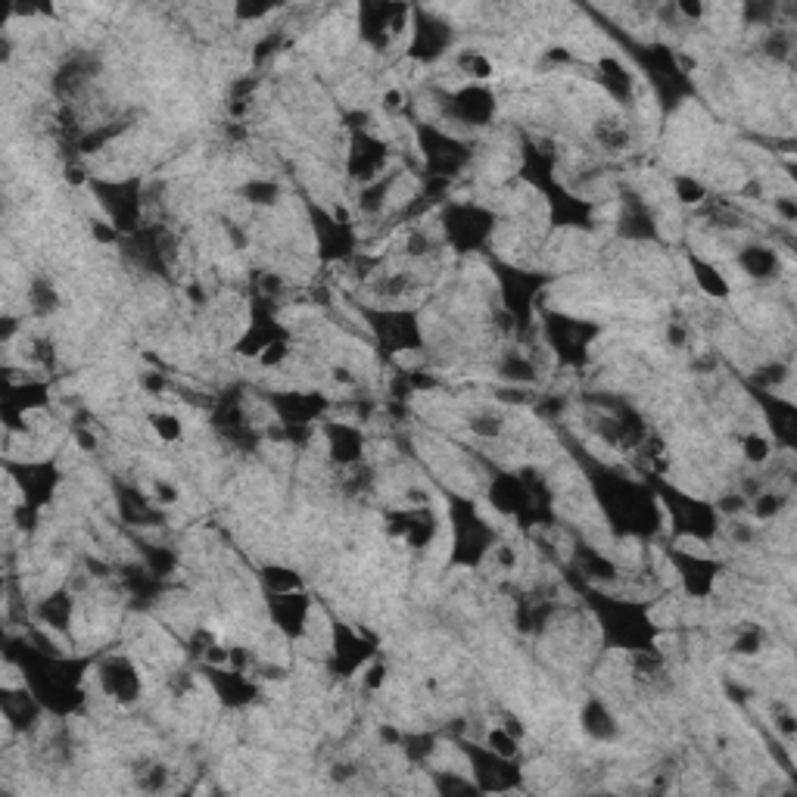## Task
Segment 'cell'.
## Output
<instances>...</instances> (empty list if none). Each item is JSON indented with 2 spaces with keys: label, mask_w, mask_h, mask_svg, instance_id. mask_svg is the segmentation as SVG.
<instances>
[{
  "label": "cell",
  "mask_w": 797,
  "mask_h": 797,
  "mask_svg": "<svg viewBox=\"0 0 797 797\" xmlns=\"http://www.w3.org/2000/svg\"><path fill=\"white\" fill-rule=\"evenodd\" d=\"M598 81H601V88L608 91L617 103H629L632 94H636V75H632L623 66V60H617V57L598 60Z\"/></svg>",
  "instance_id": "cell-25"
},
{
  "label": "cell",
  "mask_w": 797,
  "mask_h": 797,
  "mask_svg": "<svg viewBox=\"0 0 797 797\" xmlns=\"http://www.w3.org/2000/svg\"><path fill=\"white\" fill-rule=\"evenodd\" d=\"M471 430H474L477 436L492 439V436H499V433H502V421H499V418H492V415H480V418H471Z\"/></svg>",
  "instance_id": "cell-42"
},
{
  "label": "cell",
  "mask_w": 797,
  "mask_h": 797,
  "mask_svg": "<svg viewBox=\"0 0 797 797\" xmlns=\"http://www.w3.org/2000/svg\"><path fill=\"white\" fill-rule=\"evenodd\" d=\"M35 617L50 626V629H57V632H66L72 626V617H75V598L69 589H57V592H50L47 598L38 601V608H35Z\"/></svg>",
  "instance_id": "cell-27"
},
{
  "label": "cell",
  "mask_w": 797,
  "mask_h": 797,
  "mask_svg": "<svg viewBox=\"0 0 797 797\" xmlns=\"http://www.w3.org/2000/svg\"><path fill=\"white\" fill-rule=\"evenodd\" d=\"M88 187L100 197L97 203L109 215V225L119 234H134L141 225V178L128 181H109V178H91Z\"/></svg>",
  "instance_id": "cell-7"
},
{
  "label": "cell",
  "mask_w": 797,
  "mask_h": 797,
  "mask_svg": "<svg viewBox=\"0 0 797 797\" xmlns=\"http://www.w3.org/2000/svg\"><path fill=\"white\" fill-rule=\"evenodd\" d=\"M573 561H576V567H580V573L586 576V580H592V583H598V580L601 583H614L617 580V564L611 558H604L598 548H589V545L576 548Z\"/></svg>",
  "instance_id": "cell-30"
},
{
  "label": "cell",
  "mask_w": 797,
  "mask_h": 797,
  "mask_svg": "<svg viewBox=\"0 0 797 797\" xmlns=\"http://www.w3.org/2000/svg\"><path fill=\"white\" fill-rule=\"evenodd\" d=\"M496 231V215L477 203H446L443 206V234L458 256L477 253Z\"/></svg>",
  "instance_id": "cell-5"
},
{
  "label": "cell",
  "mask_w": 797,
  "mask_h": 797,
  "mask_svg": "<svg viewBox=\"0 0 797 797\" xmlns=\"http://www.w3.org/2000/svg\"><path fill=\"white\" fill-rule=\"evenodd\" d=\"M738 265L754 281H773V278H779V271H782L779 253L773 250V246H760V243L745 246V250L738 253Z\"/></svg>",
  "instance_id": "cell-24"
},
{
  "label": "cell",
  "mask_w": 797,
  "mask_h": 797,
  "mask_svg": "<svg viewBox=\"0 0 797 797\" xmlns=\"http://www.w3.org/2000/svg\"><path fill=\"white\" fill-rule=\"evenodd\" d=\"M496 94L483 85H467L455 94L443 97V116L458 122V125H471V128H483L496 119Z\"/></svg>",
  "instance_id": "cell-15"
},
{
  "label": "cell",
  "mask_w": 797,
  "mask_h": 797,
  "mask_svg": "<svg viewBox=\"0 0 797 797\" xmlns=\"http://www.w3.org/2000/svg\"><path fill=\"white\" fill-rule=\"evenodd\" d=\"M240 194L250 200L253 206H271V203H278L281 190H278V184H274V181H250L240 190Z\"/></svg>",
  "instance_id": "cell-39"
},
{
  "label": "cell",
  "mask_w": 797,
  "mask_h": 797,
  "mask_svg": "<svg viewBox=\"0 0 797 797\" xmlns=\"http://www.w3.org/2000/svg\"><path fill=\"white\" fill-rule=\"evenodd\" d=\"M418 144H421V156L427 166V178L452 181L455 175L467 169V162L474 159L471 144L458 141L455 134L436 125H418Z\"/></svg>",
  "instance_id": "cell-6"
},
{
  "label": "cell",
  "mask_w": 797,
  "mask_h": 797,
  "mask_svg": "<svg viewBox=\"0 0 797 797\" xmlns=\"http://www.w3.org/2000/svg\"><path fill=\"white\" fill-rule=\"evenodd\" d=\"M499 377H505L508 383H514V387H530V383H536V377H539V371H536V365L527 359L524 352H508V355H502L499 359Z\"/></svg>",
  "instance_id": "cell-31"
},
{
  "label": "cell",
  "mask_w": 797,
  "mask_h": 797,
  "mask_svg": "<svg viewBox=\"0 0 797 797\" xmlns=\"http://www.w3.org/2000/svg\"><path fill=\"white\" fill-rule=\"evenodd\" d=\"M788 380V365H769V368H763V374H760V383L763 387H779V383H785Z\"/></svg>",
  "instance_id": "cell-45"
},
{
  "label": "cell",
  "mask_w": 797,
  "mask_h": 797,
  "mask_svg": "<svg viewBox=\"0 0 797 797\" xmlns=\"http://www.w3.org/2000/svg\"><path fill=\"white\" fill-rule=\"evenodd\" d=\"M785 505H788V496H785V492H773V489H760L757 496L751 499V508H754V517L757 520H773V517H779Z\"/></svg>",
  "instance_id": "cell-38"
},
{
  "label": "cell",
  "mask_w": 797,
  "mask_h": 797,
  "mask_svg": "<svg viewBox=\"0 0 797 797\" xmlns=\"http://www.w3.org/2000/svg\"><path fill=\"white\" fill-rule=\"evenodd\" d=\"M268 13H271V7H237V16L240 19H262Z\"/></svg>",
  "instance_id": "cell-54"
},
{
  "label": "cell",
  "mask_w": 797,
  "mask_h": 797,
  "mask_svg": "<svg viewBox=\"0 0 797 797\" xmlns=\"http://www.w3.org/2000/svg\"><path fill=\"white\" fill-rule=\"evenodd\" d=\"M327 439V458L340 467H355L365 458V433L346 421H324L321 424Z\"/></svg>",
  "instance_id": "cell-20"
},
{
  "label": "cell",
  "mask_w": 797,
  "mask_h": 797,
  "mask_svg": "<svg viewBox=\"0 0 797 797\" xmlns=\"http://www.w3.org/2000/svg\"><path fill=\"white\" fill-rule=\"evenodd\" d=\"M483 745H486L492 754L508 757V760H517V754H520V735H514L511 729H505L502 723H496L492 729H486Z\"/></svg>",
  "instance_id": "cell-34"
},
{
  "label": "cell",
  "mask_w": 797,
  "mask_h": 797,
  "mask_svg": "<svg viewBox=\"0 0 797 797\" xmlns=\"http://www.w3.org/2000/svg\"><path fill=\"white\" fill-rule=\"evenodd\" d=\"M97 685L100 692L116 704H134L144 692V679L137 673L134 661L125 654H106L97 664Z\"/></svg>",
  "instance_id": "cell-12"
},
{
  "label": "cell",
  "mask_w": 797,
  "mask_h": 797,
  "mask_svg": "<svg viewBox=\"0 0 797 797\" xmlns=\"http://www.w3.org/2000/svg\"><path fill=\"white\" fill-rule=\"evenodd\" d=\"M673 194L682 206H701L707 200V187L692 175H673Z\"/></svg>",
  "instance_id": "cell-37"
},
{
  "label": "cell",
  "mask_w": 797,
  "mask_h": 797,
  "mask_svg": "<svg viewBox=\"0 0 797 797\" xmlns=\"http://www.w3.org/2000/svg\"><path fill=\"white\" fill-rule=\"evenodd\" d=\"M464 757L471 760V779L480 794H499V791H517L524 788V769L517 760L492 754L486 745H474V741H461Z\"/></svg>",
  "instance_id": "cell-8"
},
{
  "label": "cell",
  "mask_w": 797,
  "mask_h": 797,
  "mask_svg": "<svg viewBox=\"0 0 797 797\" xmlns=\"http://www.w3.org/2000/svg\"><path fill=\"white\" fill-rule=\"evenodd\" d=\"M455 66L464 78H474V81H489L492 75H496V63H492L483 50H474V47L461 50L455 57Z\"/></svg>",
  "instance_id": "cell-32"
},
{
  "label": "cell",
  "mask_w": 797,
  "mask_h": 797,
  "mask_svg": "<svg viewBox=\"0 0 797 797\" xmlns=\"http://www.w3.org/2000/svg\"><path fill=\"white\" fill-rule=\"evenodd\" d=\"M449 520H452V555L449 564L452 567H464L474 570L486 561V555L496 548L499 536L492 530L486 520L477 514L474 499L464 496H449Z\"/></svg>",
  "instance_id": "cell-2"
},
{
  "label": "cell",
  "mask_w": 797,
  "mask_h": 797,
  "mask_svg": "<svg viewBox=\"0 0 797 797\" xmlns=\"http://www.w3.org/2000/svg\"><path fill=\"white\" fill-rule=\"evenodd\" d=\"M265 601H268L271 623H274V629L281 632V636H287L290 642L306 639L309 617H312V598L306 592H302V589H293V592H265Z\"/></svg>",
  "instance_id": "cell-14"
},
{
  "label": "cell",
  "mask_w": 797,
  "mask_h": 797,
  "mask_svg": "<svg viewBox=\"0 0 797 797\" xmlns=\"http://www.w3.org/2000/svg\"><path fill=\"white\" fill-rule=\"evenodd\" d=\"M773 729H776L782 738H788V741H791V738L797 735V726H794V713H791V710H779V713H776V720H773Z\"/></svg>",
  "instance_id": "cell-46"
},
{
  "label": "cell",
  "mask_w": 797,
  "mask_h": 797,
  "mask_svg": "<svg viewBox=\"0 0 797 797\" xmlns=\"http://www.w3.org/2000/svg\"><path fill=\"white\" fill-rule=\"evenodd\" d=\"M290 337L284 327L278 324V318H274V312L268 306H262V302L256 299L253 302V318H250V327H246V334L240 337V343L234 346L237 355H246V359H259V352L265 346H271L274 340H284Z\"/></svg>",
  "instance_id": "cell-19"
},
{
  "label": "cell",
  "mask_w": 797,
  "mask_h": 797,
  "mask_svg": "<svg viewBox=\"0 0 797 797\" xmlns=\"http://www.w3.org/2000/svg\"><path fill=\"white\" fill-rule=\"evenodd\" d=\"M773 206L785 215V222L788 225H794L797 222V206H794V200L791 197H779V200H773Z\"/></svg>",
  "instance_id": "cell-50"
},
{
  "label": "cell",
  "mask_w": 797,
  "mask_h": 797,
  "mask_svg": "<svg viewBox=\"0 0 797 797\" xmlns=\"http://www.w3.org/2000/svg\"><path fill=\"white\" fill-rule=\"evenodd\" d=\"M287 359H290V337L274 340L271 346H265V349L259 352L256 365H259V368H281Z\"/></svg>",
  "instance_id": "cell-40"
},
{
  "label": "cell",
  "mask_w": 797,
  "mask_h": 797,
  "mask_svg": "<svg viewBox=\"0 0 797 797\" xmlns=\"http://www.w3.org/2000/svg\"><path fill=\"white\" fill-rule=\"evenodd\" d=\"M387 533L393 539H402L408 548H415V552H424V548L433 545V539L439 533V517H436V511L430 505L405 508V511L390 514Z\"/></svg>",
  "instance_id": "cell-18"
},
{
  "label": "cell",
  "mask_w": 797,
  "mask_h": 797,
  "mask_svg": "<svg viewBox=\"0 0 797 797\" xmlns=\"http://www.w3.org/2000/svg\"><path fill=\"white\" fill-rule=\"evenodd\" d=\"M492 271H496V281L502 290V306L514 324V331L524 337L533 327L536 299H539L545 284H552V278H548V274H533L524 268H514L508 262H492Z\"/></svg>",
  "instance_id": "cell-3"
},
{
  "label": "cell",
  "mask_w": 797,
  "mask_h": 797,
  "mask_svg": "<svg viewBox=\"0 0 797 797\" xmlns=\"http://www.w3.org/2000/svg\"><path fill=\"white\" fill-rule=\"evenodd\" d=\"M374 642L359 636L349 623H331V667L337 676H352L355 670H365L374 661Z\"/></svg>",
  "instance_id": "cell-16"
},
{
  "label": "cell",
  "mask_w": 797,
  "mask_h": 797,
  "mask_svg": "<svg viewBox=\"0 0 797 797\" xmlns=\"http://www.w3.org/2000/svg\"><path fill=\"white\" fill-rule=\"evenodd\" d=\"M153 499L159 505H175L178 502V486L175 483H166V480H156L153 483Z\"/></svg>",
  "instance_id": "cell-44"
},
{
  "label": "cell",
  "mask_w": 797,
  "mask_h": 797,
  "mask_svg": "<svg viewBox=\"0 0 797 797\" xmlns=\"http://www.w3.org/2000/svg\"><path fill=\"white\" fill-rule=\"evenodd\" d=\"M452 25L436 19L424 10H411V44H408V57L415 63H436L452 44Z\"/></svg>",
  "instance_id": "cell-13"
},
{
  "label": "cell",
  "mask_w": 797,
  "mask_h": 797,
  "mask_svg": "<svg viewBox=\"0 0 797 797\" xmlns=\"http://www.w3.org/2000/svg\"><path fill=\"white\" fill-rule=\"evenodd\" d=\"M387 159H390V147L383 144L380 137L368 134L365 128L352 131L349 159H346L349 178L362 181V184H371V181H377L383 175V169H387Z\"/></svg>",
  "instance_id": "cell-17"
},
{
  "label": "cell",
  "mask_w": 797,
  "mask_h": 797,
  "mask_svg": "<svg viewBox=\"0 0 797 797\" xmlns=\"http://www.w3.org/2000/svg\"><path fill=\"white\" fill-rule=\"evenodd\" d=\"M259 580L265 586V592H293V589H302V576L290 567H281V564H274V567H265L259 573Z\"/></svg>",
  "instance_id": "cell-35"
},
{
  "label": "cell",
  "mask_w": 797,
  "mask_h": 797,
  "mask_svg": "<svg viewBox=\"0 0 797 797\" xmlns=\"http://www.w3.org/2000/svg\"><path fill=\"white\" fill-rule=\"evenodd\" d=\"M545 337L552 343V352L558 355L561 365H583L589 359V346L598 337V324L570 318L561 312L545 315Z\"/></svg>",
  "instance_id": "cell-10"
},
{
  "label": "cell",
  "mask_w": 797,
  "mask_h": 797,
  "mask_svg": "<svg viewBox=\"0 0 797 797\" xmlns=\"http://www.w3.org/2000/svg\"><path fill=\"white\" fill-rule=\"evenodd\" d=\"M667 558L676 567L679 586H682L685 595H689V598H710L713 595L720 573H723V564L720 561H713L707 555L685 552V548H670Z\"/></svg>",
  "instance_id": "cell-11"
},
{
  "label": "cell",
  "mask_w": 797,
  "mask_h": 797,
  "mask_svg": "<svg viewBox=\"0 0 797 797\" xmlns=\"http://www.w3.org/2000/svg\"><path fill=\"white\" fill-rule=\"evenodd\" d=\"M620 234L629 237V240H654L657 237V228H654V218H651V209L639 200L626 194L623 200V212H620Z\"/></svg>",
  "instance_id": "cell-26"
},
{
  "label": "cell",
  "mask_w": 797,
  "mask_h": 797,
  "mask_svg": "<svg viewBox=\"0 0 797 797\" xmlns=\"http://www.w3.org/2000/svg\"><path fill=\"white\" fill-rule=\"evenodd\" d=\"M271 408L278 411V418L284 427H309L321 411L327 408V399L315 396H302V393H278L271 396Z\"/></svg>",
  "instance_id": "cell-22"
},
{
  "label": "cell",
  "mask_w": 797,
  "mask_h": 797,
  "mask_svg": "<svg viewBox=\"0 0 797 797\" xmlns=\"http://www.w3.org/2000/svg\"><path fill=\"white\" fill-rule=\"evenodd\" d=\"M673 13L685 16L689 22H698V19H704L707 7H704V4H685V0H682V4H676V7H673Z\"/></svg>",
  "instance_id": "cell-49"
},
{
  "label": "cell",
  "mask_w": 797,
  "mask_h": 797,
  "mask_svg": "<svg viewBox=\"0 0 797 797\" xmlns=\"http://www.w3.org/2000/svg\"><path fill=\"white\" fill-rule=\"evenodd\" d=\"M75 443H78L81 449H85V452H94V449H97V439H94L88 430H81V427L75 430Z\"/></svg>",
  "instance_id": "cell-52"
},
{
  "label": "cell",
  "mask_w": 797,
  "mask_h": 797,
  "mask_svg": "<svg viewBox=\"0 0 797 797\" xmlns=\"http://www.w3.org/2000/svg\"><path fill=\"white\" fill-rule=\"evenodd\" d=\"M773 446L776 443L766 433H745V436H741V455H745L748 464H766L776 452Z\"/></svg>",
  "instance_id": "cell-36"
},
{
  "label": "cell",
  "mask_w": 797,
  "mask_h": 797,
  "mask_svg": "<svg viewBox=\"0 0 797 797\" xmlns=\"http://www.w3.org/2000/svg\"><path fill=\"white\" fill-rule=\"evenodd\" d=\"M383 679H387V667H383L380 661H371L365 667V692H377L383 685Z\"/></svg>",
  "instance_id": "cell-43"
},
{
  "label": "cell",
  "mask_w": 797,
  "mask_h": 797,
  "mask_svg": "<svg viewBox=\"0 0 797 797\" xmlns=\"http://www.w3.org/2000/svg\"><path fill=\"white\" fill-rule=\"evenodd\" d=\"M760 402L766 408L769 430H773V443H779L785 449H794V443H797V411H794V405L788 399L769 396V393H763Z\"/></svg>",
  "instance_id": "cell-23"
},
{
  "label": "cell",
  "mask_w": 797,
  "mask_h": 797,
  "mask_svg": "<svg viewBox=\"0 0 797 797\" xmlns=\"http://www.w3.org/2000/svg\"><path fill=\"white\" fill-rule=\"evenodd\" d=\"M689 268H692V278H695V284H698V290L704 296H710V299H729L732 296L729 278L713 262H707V259L692 253L689 256Z\"/></svg>",
  "instance_id": "cell-29"
},
{
  "label": "cell",
  "mask_w": 797,
  "mask_h": 797,
  "mask_svg": "<svg viewBox=\"0 0 797 797\" xmlns=\"http://www.w3.org/2000/svg\"><path fill=\"white\" fill-rule=\"evenodd\" d=\"M667 340H670L673 349H679V346L685 343V327H682V324H670V327H667Z\"/></svg>",
  "instance_id": "cell-53"
},
{
  "label": "cell",
  "mask_w": 797,
  "mask_h": 797,
  "mask_svg": "<svg viewBox=\"0 0 797 797\" xmlns=\"http://www.w3.org/2000/svg\"><path fill=\"white\" fill-rule=\"evenodd\" d=\"M209 682H212V689L215 695L222 698L225 707H246V704H253L259 698V689H256V682H250V676L240 673V670H231V667H203Z\"/></svg>",
  "instance_id": "cell-21"
},
{
  "label": "cell",
  "mask_w": 797,
  "mask_h": 797,
  "mask_svg": "<svg viewBox=\"0 0 797 797\" xmlns=\"http://www.w3.org/2000/svg\"><path fill=\"white\" fill-rule=\"evenodd\" d=\"M586 601H589V608L598 620L604 648H617L626 654L657 651V632L661 629L654 626L645 601L608 595V592H598V589H592Z\"/></svg>",
  "instance_id": "cell-1"
},
{
  "label": "cell",
  "mask_w": 797,
  "mask_h": 797,
  "mask_svg": "<svg viewBox=\"0 0 797 797\" xmlns=\"http://www.w3.org/2000/svg\"><path fill=\"white\" fill-rule=\"evenodd\" d=\"M387 113H402L405 109V91L402 88H390L387 94H383V103H380Z\"/></svg>",
  "instance_id": "cell-47"
},
{
  "label": "cell",
  "mask_w": 797,
  "mask_h": 797,
  "mask_svg": "<svg viewBox=\"0 0 797 797\" xmlns=\"http://www.w3.org/2000/svg\"><path fill=\"white\" fill-rule=\"evenodd\" d=\"M580 723H583V732L595 741H614L620 735V723L617 717L608 710V704L598 701V698H589L583 713H580Z\"/></svg>",
  "instance_id": "cell-28"
},
{
  "label": "cell",
  "mask_w": 797,
  "mask_h": 797,
  "mask_svg": "<svg viewBox=\"0 0 797 797\" xmlns=\"http://www.w3.org/2000/svg\"><path fill=\"white\" fill-rule=\"evenodd\" d=\"M331 377H334V383H340V387H355V383H359V377L352 374V368H334Z\"/></svg>",
  "instance_id": "cell-51"
},
{
  "label": "cell",
  "mask_w": 797,
  "mask_h": 797,
  "mask_svg": "<svg viewBox=\"0 0 797 797\" xmlns=\"http://www.w3.org/2000/svg\"><path fill=\"white\" fill-rule=\"evenodd\" d=\"M371 321V334L380 343L383 359H390L396 352H408V349H421L424 346V334L418 324V312L411 309H371L365 312Z\"/></svg>",
  "instance_id": "cell-9"
},
{
  "label": "cell",
  "mask_w": 797,
  "mask_h": 797,
  "mask_svg": "<svg viewBox=\"0 0 797 797\" xmlns=\"http://www.w3.org/2000/svg\"><path fill=\"white\" fill-rule=\"evenodd\" d=\"M657 496H661V502L667 505L670 517H673L676 536L695 539V542L717 539V533L723 527V514L717 511L713 502L685 496L682 489H673V486H657Z\"/></svg>",
  "instance_id": "cell-4"
},
{
  "label": "cell",
  "mask_w": 797,
  "mask_h": 797,
  "mask_svg": "<svg viewBox=\"0 0 797 797\" xmlns=\"http://www.w3.org/2000/svg\"><path fill=\"white\" fill-rule=\"evenodd\" d=\"M732 651L735 654H741V657H754V654H760L763 651V632L760 629H745L741 632V636L732 642Z\"/></svg>",
  "instance_id": "cell-41"
},
{
  "label": "cell",
  "mask_w": 797,
  "mask_h": 797,
  "mask_svg": "<svg viewBox=\"0 0 797 797\" xmlns=\"http://www.w3.org/2000/svg\"><path fill=\"white\" fill-rule=\"evenodd\" d=\"M147 424L156 433L159 443H166V446H178L184 439V421L175 415V411H153V415L147 418Z\"/></svg>",
  "instance_id": "cell-33"
},
{
  "label": "cell",
  "mask_w": 797,
  "mask_h": 797,
  "mask_svg": "<svg viewBox=\"0 0 797 797\" xmlns=\"http://www.w3.org/2000/svg\"><path fill=\"white\" fill-rule=\"evenodd\" d=\"M91 237L97 240V243H116L119 240V231L109 225V222H94L91 225Z\"/></svg>",
  "instance_id": "cell-48"
}]
</instances>
